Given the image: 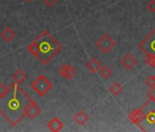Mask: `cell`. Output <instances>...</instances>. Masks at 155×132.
Listing matches in <instances>:
<instances>
[{
	"instance_id": "cell-1",
	"label": "cell",
	"mask_w": 155,
	"mask_h": 132,
	"mask_svg": "<svg viewBox=\"0 0 155 132\" xmlns=\"http://www.w3.org/2000/svg\"><path fill=\"white\" fill-rule=\"evenodd\" d=\"M31 99L18 84L13 83L0 96V114L15 127L26 116L25 110Z\"/></svg>"
},
{
	"instance_id": "cell-2",
	"label": "cell",
	"mask_w": 155,
	"mask_h": 132,
	"mask_svg": "<svg viewBox=\"0 0 155 132\" xmlns=\"http://www.w3.org/2000/svg\"><path fill=\"white\" fill-rule=\"evenodd\" d=\"M62 49V45L48 30H43L28 46V51L43 64H48Z\"/></svg>"
},
{
	"instance_id": "cell-3",
	"label": "cell",
	"mask_w": 155,
	"mask_h": 132,
	"mask_svg": "<svg viewBox=\"0 0 155 132\" xmlns=\"http://www.w3.org/2000/svg\"><path fill=\"white\" fill-rule=\"evenodd\" d=\"M140 108L142 117L138 127L144 132H155V100L148 99Z\"/></svg>"
},
{
	"instance_id": "cell-4",
	"label": "cell",
	"mask_w": 155,
	"mask_h": 132,
	"mask_svg": "<svg viewBox=\"0 0 155 132\" xmlns=\"http://www.w3.org/2000/svg\"><path fill=\"white\" fill-rule=\"evenodd\" d=\"M31 88L39 96H44L52 88V84L43 75H38L30 85Z\"/></svg>"
},
{
	"instance_id": "cell-5",
	"label": "cell",
	"mask_w": 155,
	"mask_h": 132,
	"mask_svg": "<svg viewBox=\"0 0 155 132\" xmlns=\"http://www.w3.org/2000/svg\"><path fill=\"white\" fill-rule=\"evenodd\" d=\"M139 49L142 50L146 55L155 54V29L140 42Z\"/></svg>"
},
{
	"instance_id": "cell-6",
	"label": "cell",
	"mask_w": 155,
	"mask_h": 132,
	"mask_svg": "<svg viewBox=\"0 0 155 132\" xmlns=\"http://www.w3.org/2000/svg\"><path fill=\"white\" fill-rule=\"evenodd\" d=\"M116 41L109 34H104L96 41V46L104 54H108L116 46Z\"/></svg>"
},
{
	"instance_id": "cell-7",
	"label": "cell",
	"mask_w": 155,
	"mask_h": 132,
	"mask_svg": "<svg viewBox=\"0 0 155 132\" xmlns=\"http://www.w3.org/2000/svg\"><path fill=\"white\" fill-rule=\"evenodd\" d=\"M58 74L67 80H72L77 75V69L70 64L62 63L58 69Z\"/></svg>"
},
{
	"instance_id": "cell-8",
	"label": "cell",
	"mask_w": 155,
	"mask_h": 132,
	"mask_svg": "<svg viewBox=\"0 0 155 132\" xmlns=\"http://www.w3.org/2000/svg\"><path fill=\"white\" fill-rule=\"evenodd\" d=\"M40 113H41V108L38 106V104L33 99H31L29 101V103L28 104V106L26 107V110H25L26 116L28 117L29 119H34Z\"/></svg>"
},
{
	"instance_id": "cell-9",
	"label": "cell",
	"mask_w": 155,
	"mask_h": 132,
	"mask_svg": "<svg viewBox=\"0 0 155 132\" xmlns=\"http://www.w3.org/2000/svg\"><path fill=\"white\" fill-rule=\"evenodd\" d=\"M120 64L122 65V67H124L126 70H131L137 64V60L135 57L132 56L131 53L129 52V53H126L122 57V59L120 61Z\"/></svg>"
},
{
	"instance_id": "cell-10",
	"label": "cell",
	"mask_w": 155,
	"mask_h": 132,
	"mask_svg": "<svg viewBox=\"0 0 155 132\" xmlns=\"http://www.w3.org/2000/svg\"><path fill=\"white\" fill-rule=\"evenodd\" d=\"M17 37V32L10 27H7L2 32H1V38L6 42H11L14 40V39Z\"/></svg>"
},
{
	"instance_id": "cell-11",
	"label": "cell",
	"mask_w": 155,
	"mask_h": 132,
	"mask_svg": "<svg viewBox=\"0 0 155 132\" xmlns=\"http://www.w3.org/2000/svg\"><path fill=\"white\" fill-rule=\"evenodd\" d=\"M101 63L99 60H97L96 58H92L87 63H86V67L87 69L92 73V74H96L97 72H99V70L101 69Z\"/></svg>"
},
{
	"instance_id": "cell-12",
	"label": "cell",
	"mask_w": 155,
	"mask_h": 132,
	"mask_svg": "<svg viewBox=\"0 0 155 132\" xmlns=\"http://www.w3.org/2000/svg\"><path fill=\"white\" fill-rule=\"evenodd\" d=\"M141 117H142V111H141V108H140V107L138 108V109L132 110V111L128 115L129 120H130L131 123H133L134 125H136V126L139 125V123H140Z\"/></svg>"
},
{
	"instance_id": "cell-13",
	"label": "cell",
	"mask_w": 155,
	"mask_h": 132,
	"mask_svg": "<svg viewBox=\"0 0 155 132\" xmlns=\"http://www.w3.org/2000/svg\"><path fill=\"white\" fill-rule=\"evenodd\" d=\"M64 127V124L58 118V117H53L51 120L48 121V127L49 128V130L53 131V132H58L59 130H61Z\"/></svg>"
},
{
	"instance_id": "cell-14",
	"label": "cell",
	"mask_w": 155,
	"mask_h": 132,
	"mask_svg": "<svg viewBox=\"0 0 155 132\" xmlns=\"http://www.w3.org/2000/svg\"><path fill=\"white\" fill-rule=\"evenodd\" d=\"M12 79H13L14 83L20 85L28 79V75L23 70H18L12 75Z\"/></svg>"
},
{
	"instance_id": "cell-15",
	"label": "cell",
	"mask_w": 155,
	"mask_h": 132,
	"mask_svg": "<svg viewBox=\"0 0 155 132\" xmlns=\"http://www.w3.org/2000/svg\"><path fill=\"white\" fill-rule=\"evenodd\" d=\"M90 116L88 114L85 113V111L81 110L78 112L75 116H74V121L80 126H83L84 124H86V122L89 120Z\"/></svg>"
},
{
	"instance_id": "cell-16",
	"label": "cell",
	"mask_w": 155,
	"mask_h": 132,
	"mask_svg": "<svg viewBox=\"0 0 155 132\" xmlns=\"http://www.w3.org/2000/svg\"><path fill=\"white\" fill-rule=\"evenodd\" d=\"M109 90H110V92L114 96H119L120 95V93L122 92L123 87H122V85H121L120 83L114 82L113 84L110 85Z\"/></svg>"
},
{
	"instance_id": "cell-17",
	"label": "cell",
	"mask_w": 155,
	"mask_h": 132,
	"mask_svg": "<svg viewBox=\"0 0 155 132\" xmlns=\"http://www.w3.org/2000/svg\"><path fill=\"white\" fill-rule=\"evenodd\" d=\"M100 75L101 78L107 80L110 77V75H112V70L109 67L108 65H103L101 67V69L99 70Z\"/></svg>"
},
{
	"instance_id": "cell-18",
	"label": "cell",
	"mask_w": 155,
	"mask_h": 132,
	"mask_svg": "<svg viewBox=\"0 0 155 132\" xmlns=\"http://www.w3.org/2000/svg\"><path fill=\"white\" fill-rule=\"evenodd\" d=\"M145 84L149 87H153L155 86V75H150L145 79Z\"/></svg>"
},
{
	"instance_id": "cell-19",
	"label": "cell",
	"mask_w": 155,
	"mask_h": 132,
	"mask_svg": "<svg viewBox=\"0 0 155 132\" xmlns=\"http://www.w3.org/2000/svg\"><path fill=\"white\" fill-rule=\"evenodd\" d=\"M147 8L150 12L154 13L155 12V0H150L147 5Z\"/></svg>"
},
{
	"instance_id": "cell-20",
	"label": "cell",
	"mask_w": 155,
	"mask_h": 132,
	"mask_svg": "<svg viewBox=\"0 0 155 132\" xmlns=\"http://www.w3.org/2000/svg\"><path fill=\"white\" fill-rule=\"evenodd\" d=\"M148 97H149V99L155 100V86L150 87V89L148 92Z\"/></svg>"
},
{
	"instance_id": "cell-21",
	"label": "cell",
	"mask_w": 155,
	"mask_h": 132,
	"mask_svg": "<svg viewBox=\"0 0 155 132\" xmlns=\"http://www.w3.org/2000/svg\"><path fill=\"white\" fill-rule=\"evenodd\" d=\"M41 1L48 7V8H51L58 0H41Z\"/></svg>"
},
{
	"instance_id": "cell-22",
	"label": "cell",
	"mask_w": 155,
	"mask_h": 132,
	"mask_svg": "<svg viewBox=\"0 0 155 132\" xmlns=\"http://www.w3.org/2000/svg\"><path fill=\"white\" fill-rule=\"evenodd\" d=\"M7 89H8V86H6L3 83H0V96L6 93Z\"/></svg>"
},
{
	"instance_id": "cell-23",
	"label": "cell",
	"mask_w": 155,
	"mask_h": 132,
	"mask_svg": "<svg viewBox=\"0 0 155 132\" xmlns=\"http://www.w3.org/2000/svg\"><path fill=\"white\" fill-rule=\"evenodd\" d=\"M23 1H25L26 3H28V2H30V1H32V0H23Z\"/></svg>"
},
{
	"instance_id": "cell-24",
	"label": "cell",
	"mask_w": 155,
	"mask_h": 132,
	"mask_svg": "<svg viewBox=\"0 0 155 132\" xmlns=\"http://www.w3.org/2000/svg\"><path fill=\"white\" fill-rule=\"evenodd\" d=\"M152 67H154V68H155V62H154V64L152 65Z\"/></svg>"
}]
</instances>
